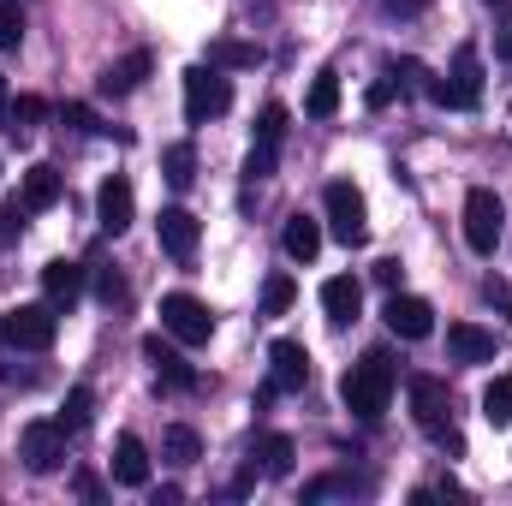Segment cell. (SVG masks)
Here are the masks:
<instances>
[{
  "instance_id": "obj_1",
  "label": "cell",
  "mask_w": 512,
  "mask_h": 506,
  "mask_svg": "<svg viewBox=\"0 0 512 506\" xmlns=\"http://www.w3.org/2000/svg\"><path fill=\"white\" fill-rule=\"evenodd\" d=\"M393 381H399L393 358H387V352H364V358L346 370V381H340V399H346V411H352L358 423H376L387 411V399H393Z\"/></svg>"
},
{
  "instance_id": "obj_2",
  "label": "cell",
  "mask_w": 512,
  "mask_h": 506,
  "mask_svg": "<svg viewBox=\"0 0 512 506\" xmlns=\"http://www.w3.org/2000/svg\"><path fill=\"white\" fill-rule=\"evenodd\" d=\"M322 209H328V233L340 239V245H364L370 239V209H364V191L352 185V179H334L328 191H322Z\"/></svg>"
},
{
  "instance_id": "obj_3",
  "label": "cell",
  "mask_w": 512,
  "mask_h": 506,
  "mask_svg": "<svg viewBox=\"0 0 512 506\" xmlns=\"http://www.w3.org/2000/svg\"><path fill=\"white\" fill-rule=\"evenodd\" d=\"M60 334V310L54 304H18L0 316V346H18V352H48Z\"/></svg>"
},
{
  "instance_id": "obj_4",
  "label": "cell",
  "mask_w": 512,
  "mask_h": 506,
  "mask_svg": "<svg viewBox=\"0 0 512 506\" xmlns=\"http://www.w3.org/2000/svg\"><path fill=\"white\" fill-rule=\"evenodd\" d=\"M227 108H233V84L221 78V66H209V60L191 66V72H185V120H191V126H209V120H221Z\"/></svg>"
},
{
  "instance_id": "obj_5",
  "label": "cell",
  "mask_w": 512,
  "mask_h": 506,
  "mask_svg": "<svg viewBox=\"0 0 512 506\" xmlns=\"http://www.w3.org/2000/svg\"><path fill=\"white\" fill-rule=\"evenodd\" d=\"M161 334H173L179 346H209L215 316H209L203 298H191V292H167V298H161Z\"/></svg>"
},
{
  "instance_id": "obj_6",
  "label": "cell",
  "mask_w": 512,
  "mask_h": 506,
  "mask_svg": "<svg viewBox=\"0 0 512 506\" xmlns=\"http://www.w3.org/2000/svg\"><path fill=\"white\" fill-rule=\"evenodd\" d=\"M18 459H24L30 477H54V471L66 465V429L48 423V417L24 423V429H18Z\"/></svg>"
},
{
  "instance_id": "obj_7",
  "label": "cell",
  "mask_w": 512,
  "mask_h": 506,
  "mask_svg": "<svg viewBox=\"0 0 512 506\" xmlns=\"http://www.w3.org/2000/svg\"><path fill=\"white\" fill-rule=\"evenodd\" d=\"M501 233H507V209H501V197H495L489 185H477V191L465 197V245L477 256H495Z\"/></svg>"
},
{
  "instance_id": "obj_8",
  "label": "cell",
  "mask_w": 512,
  "mask_h": 506,
  "mask_svg": "<svg viewBox=\"0 0 512 506\" xmlns=\"http://www.w3.org/2000/svg\"><path fill=\"white\" fill-rule=\"evenodd\" d=\"M405 393H411V417H417V429L441 441V435L453 429V399H447V381H441V376H411V381H405Z\"/></svg>"
},
{
  "instance_id": "obj_9",
  "label": "cell",
  "mask_w": 512,
  "mask_h": 506,
  "mask_svg": "<svg viewBox=\"0 0 512 506\" xmlns=\"http://www.w3.org/2000/svg\"><path fill=\"white\" fill-rule=\"evenodd\" d=\"M143 358H149V370H155L161 387H179V393H197V387H203V376L191 370V358H185L173 340H161V334H149V340H143Z\"/></svg>"
},
{
  "instance_id": "obj_10",
  "label": "cell",
  "mask_w": 512,
  "mask_h": 506,
  "mask_svg": "<svg viewBox=\"0 0 512 506\" xmlns=\"http://www.w3.org/2000/svg\"><path fill=\"white\" fill-rule=\"evenodd\" d=\"M387 334H399V340H429L435 334V310H429V298H411V292H393L382 310Z\"/></svg>"
},
{
  "instance_id": "obj_11",
  "label": "cell",
  "mask_w": 512,
  "mask_h": 506,
  "mask_svg": "<svg viewBox=\"0 0 512 506\" xmlns=\"http://www.w3.org/2000/svg\"><path fill=\"white\" fill-rule=\"evenodd\" d=\"M131 215H137V197H131V179L126 173H114V179H102V191H96V221H102V233L108 239H120L131 227Z\"/></svg>"
},
{
  "instance_id": "obj_12",
  "label": "cell",
  "mask_w": 512,
  "mask_h": 506,
  "mask_svg": "<svg viewBox=\"0 0 512 506\" xmlns=\"http://www.w3.org/2000/svg\"><path fill=\"white\" fill-rule=\"evenodd\" d=\"M155 233H161V251L173 256V262H191V256H197V239H203L197 215H191V209H179V203L155 215Z\"/></svg>"
},
{
  "instance_id": "obj_13",
  "label": "cell",
  "mask_w": 512,
  "mask_h": 506,
  "mask_svg": "<svg viewBox=\"0 0 512 506\" xmlns=\"http://www.w3.org/2000/svg\"><path fill=\"white\" fill-rule=\"evenodd\" d=\"M268 381H274V393H304V381H310V352H304L298 340H274V346H268Z\"/></svg>"
},
{
  "instance_id": "obj_14",
  "label": "cell",
  "mask_w": 512,
  "mask_h": 506,
  "mask_svg": "<svg viewBox=\"0 0 512 506\" xmlns=\"http://www.w3.org/2000/svg\"><path fill=\"white\" fill-rule=\"evenodd\" d=\"M84 286H90V268H84V262L54 256V262L42 268V292H48V304H54V310H72V304L84 298Z\"/></svg>"
},
{
  "instance_id": "obj_15",
  "label": "cell",
  "mask_w": 512,
  "mask_h": 506,
  "mask_svg": "<svg viewBox=\"0 0 512 506\" xmlns=\"http://www.w3.org/2000/svg\"><path fill=\"white\" fill-rule=\"evenodd\" d=\"M447 352H453V364H495L501 340L489 328H477V322H453L447 328Z\"/></svg>"
},
{
  "instance_id": "obj_16",
  "label": "cell",
  "mask_w": 512,
  "mask_h": 506,
  "mask_svg": "<svg viewBox=\"0 0 512 506\" xmlns=\"http://www.w3.org/2000/svg\"><path fill=\"white\" fill-rule=\"evenodd\" d=\"M149 72H155V54H149V48H131L126 60H114V66H108V72L96 78V90L120 102V96H131V90H137V84L149 78Z\"/></svg>"
},
{
  "instance_id": "obj_17",
  "label": "cell",
  "mask_w": 512,
  "mask_h": 506,
  "mask_svg": "<svg viewBox=\"0 0 512 506\" xmlns=\"http://www.w3.org/2000/svg\"><path fill=\"white\" fill-rule=\"evenodd\" d=\"M292 459H298L292 435H280V429H256L251 435V465H262V477H292Z\"/></svg>"
},
{
  "instance_id": "obj_18",
  "label": "cell",
  "mask_w": 512,
  "mask_h": 506,
  "mask_svg": "<svg viewBox=\"0 0 512 506\" xmlns=\"http://www.w3.org/2000/svg\"><path fill=\"white\" fill-rule=\"evenodd\" d=\"M60 197H66V179H60V167L36 161V167L24 173V191H18V203H24L30 215H48V209H54Z\"/></svg>"
},
{
  "instance_id": "obj_19",
  "label": "cell",
  "mask_w": 512,
  "mask_h": 506,
  "mask_svg": "<svg viewBox=\"0 0 512 506\" xmlns=\"http://www.w3.org/2000/svg\"><path fill=\"white\" fill-rule=\"evenodd\" d=\"M322 310H328V322H334V328H352V322H358V310H364V286H358L352 274L322 280Z\"/></svg>"
},
{
  "instance_id": "obj_20",
  "label": "cell",
  "mask_w": 512,
  "mask_h": 506,
  "mask_svg": "<svg viewBox=\"0 0 512 506\" xmlns=\"http://www.w3.org/2000/svg\"><path fill=\"white\" fill-rule=\"evenodd\" d=\"M447 84L459 90V108H477V102H483V54H477L471 42L453 54V66H447Z\"/></svg>"
},
{
  "instance_id": "obj_21",
  "label": "cell",
  "mask_w": 512,
  "mask_h": 506,
  "mask_svg": "<svg viewBox=\"0 0 512 506\" xmlns=\"http://www.w3.org/2000/svg\"><path fill=\"white\" fill-rule=\"evenodd\" d=\"M114 483L120 489H143L149 483V447L137 435H120L114 441Z\"/></svg>"
},
{
  "instance_id": "obj_22",
  "label": "cell",
  "mask_w": 512,
  "mask_h": 506,
  "mask_svg": "<svg viewBox=\"0 0 512 506\" xmlns=\"http://www.w3.org/2000/svg\"><path fill=\"white\" fill-rule=\"evenodd\" d=\"M209 66H221V72H256L262 66V48L256 42H239V36H215L209 42Z\"/></svg>"
},
{
  "instance_id": "obj_23",
  "label": "cell",
  "mask_w": 512,
  "mask_h": 506,
  "mask_svg": "<svg viewBox=\"0 0 512 506\" xmlns=\"http://www.w3.org/2000/svg\"><path fill=\"white\" fill-rule=\"evenodd\" d=\"M280 245H286L292 262H316V251H322V221L292 215V221H286V233H280Z\"/></svg>"
},
{
  "instance_id": "obj_24",
  "label": "cell",
  "mask_w": 512,
  "mask_h": 506,
  "mask_svg": "<svg viewBox=\"0 0 512 506\" xmlns=\"http://www.w3.org/2000/svg\"><path fill=\"white\" fill-rule=\"evenodd\" d=\"M161 179H167L173 191H191V179H197V149H191V143H167V149H161Z\"/></svg>"
},
{
  "instance_id": "obj_25",
  "label": "cell",
  "mask_w": 512,
  "mask_h": 506,
  "mask_svg": "<svg viewBox=\"0 0 512 506\" xmlns=\"http://www.w3.org/2000/svg\"><path fill=\"white\" fill-rule=\"evenodd\" d=\"M161 459H173V465H197V459H203V435H197L191 423H173V429L161 435Z\"/></svg>"
},
{
  "instance_id": "obj_26",
  "label": "cell",
  "mask_w": 512,
  "mask_h": 506,
  "mask_svg": "<svg viewBox=\"0 0 512 506\" xmlns=\"http://www.w3.org/2000/svg\"><path fill=\"white\" fill-rule=\"evenodd\" d=\"M334 108H340V78L334 72H316L310 78V96H304V114L310 120H334Z\"/></svg>"
},
{
  "instance_id": "obj_27",
  "label": "cell",
  "mask_w": 512,
  "mask_h": 506,
  "mask_svg": "<svg viewBox=\"0 0 512 506\" xmlns=\"http://www.w3.org/2000/svg\"><path fill=\"white\" fill-rule=\"evenodd\" d=\"M483 423L489 429H507L512 423V376H495L483 387Z\"/></svg>"
},
{
  "instance_id": "obj_28",
  "label": "cell",
  "mask_w": 512,
  "mask_h": 506,
  "mask_svg": "<svg viewBox=\"0 0 512 506\" xmlns=\"http://www.w3.org/2000/svg\"><path fill=\"white\" fill-rule=\"evenodd\" d=\"M90 417H96V393H90V387H72V393H66V405H60V417H54V423H60V429H66V435H78V429H90Z\"/></svg>"
},
{
  "instance_id": "obj_29",
  "label": "cell",
  "mask_w": 512,
  "mask_h": 506,
  "mask_svg": "<svg viewBox=\"0 0 512 506\" xmlns=\"http://www.w3.org/2000/svg\"><path fill=\"white\" fill-rule=\"evenodd\" d=\"M292 298H298L292 274H268V280H262V316H286V310H292Z\"/></svg>"
},
{
  "instance_id": "obj_30",
  "label": "cell",
  "mask_w": 512,
  "mask_h": 506,
  "mask_svg": "<svg viewBox=\"0 0 512 506\" xmlns=\"http://www.w3.org/2000/svg\"><path fill=\"white\" fill-rule=\"evenodd\" d=\"M60 126L84 131V137H108V131H114V126H102V114H96V108H84V102H66V108H60Z\"/></svg>"
},
{
  "instance_id": "obj_31",
  "label": "cell",
  "mask_w": 512,
  "mask_h": 506,
  "mask_svg": "<svg viewBox=\"0 0 512 506\" xmlns=\"http://www.w3.org/2000/svg\"><path fill=\"white\" fill-rule=\"evenodd\" d=\"M358 489H364L358 477H340V471H334V477H316V483H304V501H334V495H358Z\"/></svg>"
},
{
  "instance_id": "obj_32",
  "label": "cell",
  "mask_w": 512,
  "mask_h": 506,
  "mask_svg": "<svg viewBox=\"0 0 512 506\" xmlns=\"http://www.w3.org/2000/svg\"><path fill=\"white\" fill-rule=\"evenodd\" d=\"M24 42V6L18 0H0V54H12Z\"/></svg>"
},
{
  "instance_id": "obj_33",
  "label": "cell",
  "mask_w": 512,
  "mask_h": 506,
  "mask_svg": "<svg viewBox=\"0 0 512 506\" xmlns=\"http://www.w3.org/2000/svg\"><path fill=\"white\" fill-rule=\"evenodd\" d=\"M274 161H280V143H262V137H256L251 143V155H245V179H274Z\"/></svg>"
},
{
  "instance_id": "obj_34",
  "label": "cell",
  "mask_w": 512,
  "mask_h": 506,
  "mask_svg": "<svg viewBox=\"0 0 512 506\" xmlns=\"http://www.w3.org/2000/svg\"><path fill=\"white\" fill-rule=\"evenodd\" d=\"M6 120H12V126H42V120H48V102H42V96H12V102H6Z\"/></svg>"
},
{
  "instance_id": "obj_35",
  "label": "cell",
  "mask_w": 512,
  "mask_h": 506,
  "mask_svg": "<svg viewBox=\"0 0 512 506\" xmlns=\"http://www.w3.org/2000/svg\"><path fill=\"white\" fill-rule=\"evenodd\" d=\"M256 137H262V143H280V137H286V108H280V102H268V108L256 114Z\"/></svg>"
},
{
  "instance_id": "obj_36",
  "label": "cell",
  "mask_w": 512,
  "mask_h": 506,
  "mask_svg": "<svg viewBox=\"0 0 512 506\" xmlns=\"http://www.w3.org/2000/svg\"><path fill=\"white\" fill-rule=\"evenodd\" d=\"M96 298L102 304H126V274L120 268H96Z\"/></svg>"
},
{
  "instance_id": "obj_37",
  "label": "cell",
  "mask_w": 512,
  "mask_h": 506,
  "mask_svg": "<svg viewBox=\"0 0 512 506\" xmlns=\"http://www.w3.org/2000/svg\"><path fill=\"white\" fill-rule=\"evenodd\" d=\"M24 215H30V209H24V203H18V197H12V203H6V209H0V245H12V239H18V233H24Z\"/></svg>"
},
{
  "instance_id": "obj_38",
  "label": "cell",
  "mask_w": 512,
  "mask_h": 506,
  "mask_svg": "<svg viewBox=\"0 0 512 506\" xmlns=\"http://www.w3.org/2000/svg\"><path fill=\"white\" fill-rule=\"evenodd\" d=\"M483 298H489V304H495L501 316H512V280H501V274H489V280H483Z\"/></svg>"
},
{
  "instance_id": "obj_39",
  "label": "cell",
  "mask_w": 512,
  "mask_h": 506,
  "mask_svg": "<svg viewBox=\"0 0 512 506\" xmlns=\"http://www.w3.org/2000/svg\"><path fill=\"white\" fill-rule=\"evenodd\" d=\"M399 280H405V268L387 256V262H376V286H387V292H399Z\"/></svg>"
},
{
  "instance_id": "obj_40",
  "label": "cell",
  "mask_w": 512,
  "mask_h": 506,
  "mask_svg": "<svg viewBox=\"0 0 512 506\" xmlns=\"http://www.w3.org/2000/svg\"><path fill=\"white\" fill-rule=\"evenodd\" d=\"M387 12H399V18H417V12H429L435 0H382Z\"/></svg>"
},
{
  "instance_id": "obj_41",
  "label": "cell",
  "mask_w": 512,
  "mask_h": 506,
  "mask_svg": "<svg viewBox=\"0 0 512 506\" xmlns=\"http://www.w3.org/2000/svg\"><path fill=\"white\" fill-rule=\"evenodd\" d=\"M393 90H399L393 78H387V84H370V108H387V102H393Z\"/></svg>"
},
{
  "instance_id": "obj_42",
  "label": "cell",
  "mask_w": 512,
  "mask_h": 506,
  "mask_svg": "<svg viewBox=\"0 0 512 506\" xmlns=\"http://www.w3.org/2000/svg\"><path fill=\"white\" fill-rule=\"evenodd\" d=\"M78 495H84V501H102V483H96L90 471H78Z\"/></svg>"
},
{
  "instance_id": "obj_43",
  "label": "cell",
  "mask_w": 512,
  "mask_h": 506,
  "mask_svg": "<svg viewBox=\"0 0 512 506\" xmlns=\"http://www.w3.org/2000/svg\"><path fill=\"white\" fill-rule=\"evenodd\" d=\"M6 102H12V96H6V84H0V114H6Z\"/></svg>"
},
{
  "instance_id": "obj_44",
  "label": "cell",
  "mask_w": 512,
  "mask_h": 506,
  "mask_svg": "<svg viewBox=\"0 0 512 506\" xmlns=\"http://www.w3.org/2000/svg\"><path fill=\"white\" fill-rule=\"evenodd\" d=\"M495 6H501V0H495Z\"/></svg>"
}]
</instances>
